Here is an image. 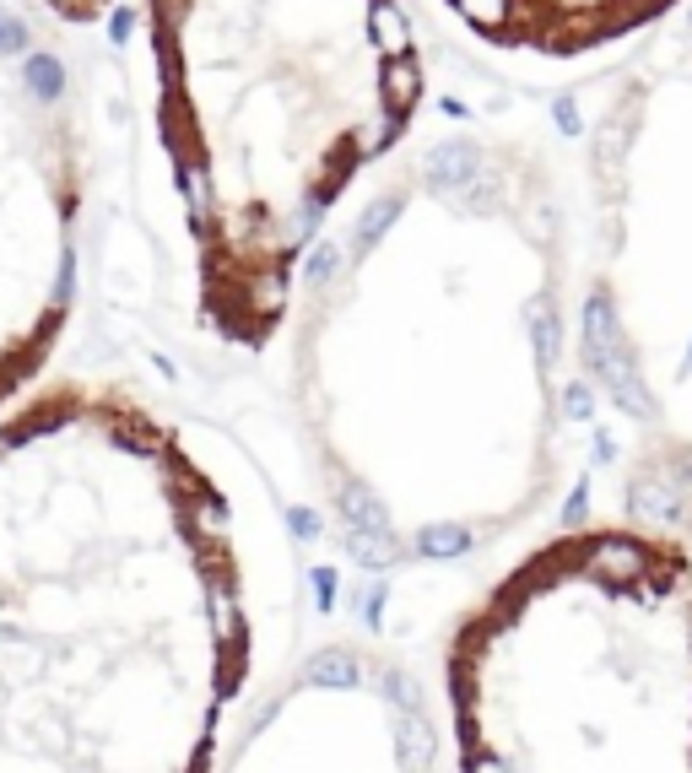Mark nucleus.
I'll list each match as a JSON object with an SVG mask.
<instances>
[{"label":"nucleus","mask_w":692,"mask_h":773,"mask_svg":"<svg viewBox=\"0 0 692 773\" xmlns=\"http://www.w3.org/2000/svg\"><path fill=\"white\" fill-rule=\"evenodd\" d=\"M87 152L71 65L28 0H0V406L49 357L76 287Z\"/></svg>","instance_id":"f257e3e1"},{"label":"nucleus","mask_w":692,"mask_h":773,"mask_svg":"<svg viewBox=\"0 0 692 773\" xmlns=\"http://www.w3.org/2000/svg\"><path fill=\"white\" fill-rule=\"evenodd\" d=\"M336 503H341V514L352 519L346 530H363V536H384V541H395L390 514H384V503H379L363 482H336Z\"/></svg>","instance_id":"f03ea898"},{"label":"nucleus","mask_w":692,"mask_h":773,"mask_svg":"<svg viewBox=\"0 0 692 773\" xmlns=\"http://www.w3.org/2000/svg\"><path fill=\"white\" fill-rule=\"evenodd\" d=\"M476 168H482V157H476L471 141H444V146H433V157H428L433 190H460V184L476 179Z\"/></svg>","instance_id":"7ed1b4c3"},{"label":"nucleus","mask_w":692,"mask_h":773,"mask_svg":"<svg viewBox=\"0 0 692 773\" xmlns=\"http://www.w3.org/2000/svg\"><path fill=\"white\" fill-rule=\"evenodd\" d=\"M628 509L633 519H676L682 514V492H676L665 476H633V487H628Z\"/></svg>","instance_id":"20e7f679"},{"label":"nucleus","mask_w":692,"mask_h":773,"mask_svg":"<svg viewBox=\"0 0 692 773\" xmlns=\"http://www.w3.org/2000/svg\"><path fill=\"white\" fill-rule=\"evenodd\" d=\"M303 682L309 687H357L363 682V665H357L352 649H319V655L303 665Z\"/></svg>","instance_id":"39448f33"},{"label":"nucleus","mask_w":692,"mask_h":773,"mask_svg":"<svg viewBox=\"0 0 692 773\" xmlns=\"http://www.w3.org/2000/svg\"><path fill=\"white\" fill-rule=\"evenodd\" d=\"M395 752H401V768L406 773H433V736H428V725H422V714H406L401 719Z\"/></svg>","instance_id":"423d86ee"},{"label":"nucleus","mask_w":692,"mask_h":773,"mask_svg":"<svg viewBox=\"0 0 692 773\" xmlns=\"http://www.w3.org/2000/svg\"><path fill=\"white\" fill-rule=\"evenodd\" d=\"M476 546V536L465 525H428L417 536V552L422 557H433V563H444V557H460V552H471Z\"/></svg>","instance_id":"0eeeda50"},{"label":"nucleus","mask_w":692,"mask_h":773,"mask_svg":"<svg viewBox=\"0 0 692 773\" xmlns=\"http://www.w3.org/2000/svg\"><path fill=\"white\" fill-rule=\"evenodd\" d=\"M346 552L357 557L363 568H390L395 563V541H384V536H363V530H346Z\"/></svg>","instance_id":"6e6552de"},{"label":"nucleus","mask_w":692,"mask_h":773,"mask_svg":"<svg viewBox=\"0 0 692 773\" xmlns=\"http://www.w3.org/2000/svg\"><path fill=\"white\" fill-rule=\"evenodd\" d=\"M530 330H536V352H541V363H557V346H563V330H557L552 303H536V309H530Z\"/></svg>","instance_id":"1a4fd4ad"},{"label":"nucleus","mask_w":692,"mask_h":773,"mask_svg":"<svg viewBox=\"0 0 692 773\" xmlns=\"http://www.w3.org/2000/svg\"><path fill=\"white\" fill-rule=\"evenodd\" d=\"M395 211H401V195H384V201L368 206V211H363V222H357V249H368V244H374V238L384 233V222H390Z\"/></svg>","instance_id":"9d476101"},{"label":"nucleus","mask_w":692,"mask_h":773,"mask_svg":"<svg viewBox=\"0 0 692 773\" xmlns=\"http://www.w3.org/2000/svg\"><path fill=\"white\" fill-rule=\"evenodd\" d=\"M374 22H379L384 49H390V55H406V22H401V11H395V6H374Z\"/></svg>","instance_id":"9b49d317"},{"label":"nucleus","mask_w":692,"mask_h":773,"mask_svg":"<svg viewBox=\"0 0 692 773\" xmlns=\"http://www.w3.org/2000/svg\"><path fill=\"white\" fill-rule=\"evenodd\" d=\"M384 692H390L406 714H422V692H417V682H411L406 671H384Z\"/></svg>","instance_id":"f8f14e48"},{"label":"nucleus","mask_w":692,"mask_h":773,"mask_svg":"<svg viewBox=\"0 0 692 773\" xmlns=\"http://www.w3.org/2000/svg\"><path fill=\"white\" fill-rule=\"evenodd\" d=\"M460 206L465 211H492V206H498V179H482V184L471 179V190L460 195Z\"/></svg>","instance_id":"ddd939ff"},{"label":"nucleus","mask_w":692,"mask_h":773,"mask_svg":"<svg viewBox=\"0 0 692 773\" xmlns=\"http://www.w3.org/2000/svg\"><path fill=\"white\" fill-rule=\"evenodd\" d=\"M563 411H568V417H574V422H584V417H590V411H595L590 390H584V384H568V395H563Z\"/></svg>","instance_id":"4468645a"},{"label":"nucleus","mask_w":692,"mask_h":773,"mask_svg":"<svg viewBox=\"0 0 692 773\" xmlns=\"http://www.w3.org/2000/svg\"><path fill=\"white\" fill-rule=\"evenodd\" d=\"M330 271H336V249H314V260H309V282H325Z\"/></svg>","instance_id":"2eb2a0df"},{"label":"nucleus","mask_w":692,"mask_h":773,"mask_svg":"<svg viewBox=\"0 0 692 773\" xmlns=\"http://www.w3.org/2000/svg\"><path fill=\"white\" fill-rule=\"evenodd\" d=\"M314 590H319V606H330V595H336V573L319 568V573H314Z\"/></svg>","instance_id":"dca6fc26"},{"label":"nucleus","mask_w":692,"mask_h":773,"mask_svg":"<svg viewBox=\"0 0 692 773\" xmlns=\"http://www.w3.org/2000/svg\"><path fill=\"white\" fill-rule=\"evenodd\" d=\"M584 509H590V492L579 487L574 498H568V514H563V519H568V525H579V519H584Z\"/></svg>","instance_id":"f3484780"},{"label":"nucleus","mask_w":692,"mask_h":773,"mask_svg":"<svg viewBox=\"0 0 692 773\" xmlns=\"http://www.w3.org/2000/svg\"><path fill=\"white\" fill-rule=\"evenodd\" d=\"M287 519H292V530H298V536H319V525H314V514H303V509H292Z\"/></svg>","instance_id":"a211bd4d"},{"label":"nucleus","mask_w":692,"mask_h":773,"mask_svg":"<svg viewBox=\"0 0 692 773\" xmlns=\"http://www.w3.org/2000/svg\"><path fill=\"white\" fill-rule=\"evenodd\" d=\"M557 125H563V130H579V114H574V103H557Z\"/></svg>","instance_id":"6ab92c4d"},{"label":"nucleus","mask_w":692,"mask_h":773,"mask_svg":"<svg viewBox=\"0 0 692 773\" xmlns=\"http://www.w3.org/2000/svg\"><path fill=\"white\" fill-rule=\"evenodd\" d=\"M471 773H498V768H492V763H476V768H471Z\"/></svg>","instance_id":"aec40b11"}]
</instances>
